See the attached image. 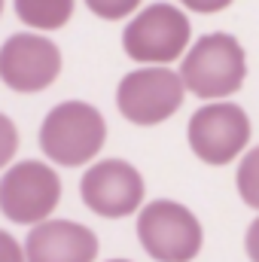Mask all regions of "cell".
<instances>
[{
	"mask_svg": "<svg viewBox=\"0 0 259 262\" xmlns=\"http://www.w3.org/2000/svg\"><path fill=\"white\" fill-rule=\"evenodd\" d=\"M247 79V52L238 37L213 31L198 37L180 64V82L201 101H226Z\"/></svg>",
	"mask_w": 259,
	"mask_h": 262,
	"instance_id": "obj_1",
	"label": "cell"
},
{
	"mask_svg": "<svg viewBox=\"0 0 259 262\" xmlns=\"http://www.w3.org/2000/svg\"><path fill=\"white\" fill-rule=\"evenodd\" d=\"M107 143V122L89 101H61L40 125V149L61 168H79L98 159Z\"/></svg>",
	"mask_w": 259,
	"mask_h": 262,
	"instance_id": "obj_2",
	"label": "cell"
},
{
	"mask_svg": "<svg viewBox=\"0 0 259 262\" xmlns=\"http://www.w3.org/2000/svg\"><path fill=\"white\" fill-rule=\"evenodd\" d=\"M137 241L156 262H192L204 247V229L186 204L156 198L137 210Z\"/></svg>",
	"mask_w": 259,
	"mask_h": 262,
	"instance_id": "obj_3",
	"label": "cell"
},
{
	"mask_svg": "<svg viewBox=\"0 0 259 262\" xmlns=\"http://www.w3.org/2000/svg\"><path fill=\"white\" fill-rule=\"evenodd\" d=\"M192 40V25L186 12L171 3H149L125 25L122 49L131 61L143 67H168L177 61Z\"/></svg>",
	"mask_w": 259,
	"mask_h": 262,
	"instance_id": "obj_4",
	"label": "cell"
},
{
	"mask_svg": "<svg viewBox=\"0 0 259 262\" xmlns=\"http://www.w3.org/2000/svg\"><path fill=\"white\" fill-rule=\"evenodd\" d=\"M61 201V177L40 159H21L0 177V213L15 226H40L52 220Z\"/></svg>",
	"mask_w": 259,
	"mask_h": 262,
	"instance_id": "obj_5",
	"label": "cell"
},
{
	"mask_svg": "<svg viewBox=\"0 0 259 262\" xmlns=\"http://www.w3.org/2000/svg\"><path fill=\"white\" fill-rule=\"evenodd\" d=\"M186 89L171 67H137L116 85V107L131 125H162L183 107Z\"/></svg>",
	"mask_w": 259,
	"mask_h": 262,
	"instance_id": "obj_6",
	"label": "cell"
},
{
	"mask_svg": "<svg viewBox=\"0 0 259 262\" xmlns=\"http://www.w3.org/2000/svg\"><path fill=\"white\" fill-rule=\"evenodd\" d=\"M250 116L244 107L232 104V101H210L201 110H195L186 137H189V149L204 162V165H229L235 159H241V152L250 143Z\"/></svg>",
	"mask_w": 259,
	"mask_h": 262,
	"instance_id": "obj_7",
	"label": "cell"
},
{
	"mask_svg": "<svg viewBox=\"0 0 259 262\" xmlns=\"http://www.w3.org/2000/svg\"><path fill=\"white\" fill-rule=\"evenodd\" d=\"M143 177L125 159H101L95 162L82 180H79V198L82 204L104 216V220H122L143 207Z\"/></svg>",
	"mask_w": 259,
	"mask_h": 262,
	"instance_id": "obj_8",
	"label": "cell"
},
{
	"mask_svg": "<svg viewBox=\"0 0 259 262\" xmlns=\"http://www.w3.org/2000/svg\"><path fill=\"white\" fill-rule=\"evenodd\" d=\"M61 73V49L40 34H12L0 46V82L12 92L34 95L49 89Z\"/></svg>",
	"mask_w": 259,
	"mask_h": 262,
	"instance_id": "obj_9",
	"label": "cell"
},
{
	"mask_svg": "<svg viewBox=\"0 0 259 262\" xmlns=\"http://www.w3.org/2000/svg\"><path fill=\"white\" fill-rule=\"evenodd\" d=\"M25 262H95L98 235L73 220H46L28 232Z\"/></svg>",
	"mask_w": 259,
	"mask_h": 262,
	"instance_id": "obj_10",
	"label": "cell"
},
{
	"mask_svg": "<svg viewBox=\"0 0 259 262\" xmlns=\"http://www.w3.org/2000/svg\"><path fill=\"white\" fill-rule=\"evenodd\" d=\"M18 21H25L34 31H58L73 15L76 0H12Z\"/></svg>",
	"mask_w": 259,
	"mask_h": 262,
	"instance_id": "obj_11",
	"label": "cell"
},
{
	"mask_svg": "<svg viewBox=\"0 0 259 262\" xmlns=\"http://www.w3.org/2000/svg\"><path fill=\"white\" fill-rule=\"evenodd\" d=\"M235 186H238L241 201L259 210V146L247 149V156H241L238 171H235Z\"/></svg>",
	"mask_w": 259,
	"mask_h": 262,
	"instance_id": "obj_12",
	"label": "cell"
},
{
	"mask_svg": "<svg viewBox=\"0 0 259 262\" xmlns=\"http://www.w3.org/2000/svg\"><path fill=\"white\" fill-rule=\"evenodd\" d=\"M85 6H89L98 18L119 21V18L131 15V12L140 6V0H85Z\"/></svg>",
	"mask_w": 259,
	"mask_h": 262,
	"instance_id": "obj_13",
	"label": "cell"
},
{
	"mask_svg": "<svg viewBox=\"0 0 259 262\" xmlns=\"http://www.w3.org/2000/svg\"><path fill=\"white\" fill-rule=\"evenodd\" d=\"M15 152H18V128L6 113H0V171L15 159Z\"/></svg>",
	"mask_w": 259,
	"mask_h": 262,
	"instance_id": "obj_14",
	"label": "cell"
},
{
	"mask_svg": "<svg viewBox=\"0 0 259 262\" xmlns=\"http://www.w3.org/2000/svg\"><path fill=\"white\" fill-rule=\"evenodd\" d=\"M0 262H25V247L18 244L15 235L0 229Z\"/></svg>",
	"mask_w": 259,
	"mask_h": 262,
	"instance_id": "obj_15",
	"label": "cell"
},
{
	"mask_svg": "<svg viewBox=\"0 0 259 262\" xmlns=\"http://www.w3.org/2000/svg\"><path fill=\"white\" fill-rule=\"evenodd\" d=\"M189 12H201V15H213L223 12L226 6H232V0H180Z\"/></svg>",
	"mask_w": 259,
	"mask_h": 262,
	"instance_id": "obj_16",
	"label": "cell"
},
{
	"mask_svg": "<svg viewBox=\"0 0 259 262\" xmlns=\"http://www.w3.org/2000/svg\"><path fill=\"white\" fill-rule=\"evenodd\" d=\"M244 250H247V256L250 262H259V216L247 226V235H244Z\"/></svg>",
	"mask_w": 259,
	"mask_h": 262,
	"instance_id": "obj_17",
	"label": "cell"
},
{
	"mask_svg": "<svg viewBox=\"0 0 259 262\" xmlns=\"http://www.w3.org/2000/svg\"><path fill=\"white\" fill-rule=\"evenodd\" d=\"M107 262H131V259H107Z\"/></svg>",
	"mask_w": 259,
	"mask_h": 262,
	"instance_id": "obj_18",
	"label": "cell"
},
{
	"mask_svg": "<svg viewBox=\"0 0 259 262\" xmlns=\"http://www.w3.org/2000/svg\"><path fill=\"white\" fill-rule=\"evenodd\" d=\"M0 15H3V0H0Z\"/></svg>",
	"mask_w": 259,
	"mask_h": 262,
	"instance_id": "obj_19",
	"label": "cell"
}]
</instances>
